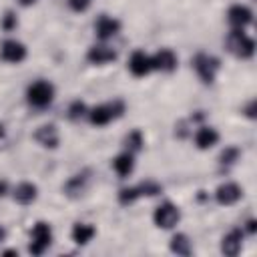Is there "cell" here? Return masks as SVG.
I'll use <instances>...</instances> for the list:
<instances>
[{"label":"cell","mask_w":257,"mask_h":257,"mask_svg":"<svg viewBox=\"0 0 257 257\" xmlns=\"http://www.w3.org/2000/svg\"><path fill=\"white\" fill-rule=\"evenodd\" d=\"M243 197V187L233 183V181H227V183H221L217 189H215V201L223 207H229V205H235L237 201H241Z\"/></svg>","instance_id":"8"},{"label":"cell","mask_w":257,"mask_h":257,"mask_svg":"<svg viewBox=\"0 0 257 257\" xmlns=\"http://www.w3.org/2000/svg\"><path fill=\"white\" fill-rule=\"evenodd\" d=\"M4 137V126H2V122H0V139Z\"/></svg>","instance_id":"35"},{"label":"cell","mask_w":257,"mask_h":257,"mask_svg":"<svg viewBox=\"0 0 257 257\" xmlns=\"http://www.w3.org/2000/svg\"><path fill=\"white\" fill-rule=\"evenodd\" d=\"M34 141L44 147V149H56L58 143H60V135H58V128L56 124L48 122V124H40L36 131H34Z\"/></svg>","instance_id":"12"},{"label":"cell","mask_w":257,"mask_h":257,"mask_svg":"<svg viewBox=\"0 0 257 257\" xmlns=\"http://www.w3.org/2000/svg\"><path fill=\"white\" fill-rule=\"evenodd\" d=\"M86 60L92 62V64L102 66V64H108V62L116 60V50H112V48L106 46V44H94V46L88 48Z\"/></svg>","instance_id":"16"},{"label":"cell","mask_w":257,"mask_h":257,"mask_svg":"<svg viewBox=\"0 0 257 257\" xmlns=\"http://www.w3.org/2000/svg\"><path fill=\"white\" fill-rule=\"evenodd\" d=\"M151 60H153V70H163V72H173L177 70V64H179V58L171 48L157 50L151 56Z\"/></svg>","instance_id":"13"},{"label":"cell","mask_w":257,"mask_h":257,"mask_svg":"<svg viewBox=\"0 0 257 257\" xmlns=\"http://www.w3.org/2000/svg\"><path fill=\"white\" fill-rule=\"evenodd\" d=\"M4 239H6V229H4L2 225H0V243H2Z\"/></svg>","instance_id":"33"},{"label":"cell","mask_w":257,"mask_h":257,"mask_svg":"<svg viewBox=\"0 0 257 257\" xmlns=\"http://www.w3.org/2000/svg\"><path fill=\"white\" fill-rule=\"evenodd\" d=\"M124 112V102L122 100H110V102H102L96 104L92 108H88V120L94 126H106L108 122L116 120L120 114Z\"/></svg>","instance_id":"1"},{"label":"cell","mask_w":257,"mask_h":257,"mask_svg":"<svg viewBox=\"0 0 257 257\" xmlns=\"http://www.w3.org/2000/svg\"><path fill=\"white\" fill-rule=\"evenodd\" d=\"M12 199L18 203V205H32L36 199H38V187L30 181H22L14 187L12 191Z\"/></svg>","instance_id":"15"},{"label":"cell","mask_w":257,"mask_h":257,"mask_svg":"<svg viewBox=\"0 0 257 257\" xmlns=\"http://www.w3.org/2000/svg\"><path fill=\"white\" fill-rule=\"evenodd\" d=\"M86 183H88V171H82V173H78V175H72V177L66 181V185H64L62 189H64V193H66L68 197H78V195L86 189Z\"/></svg>","instance_id":"20"},{"label":"cell","mask_w":257,"mask_h":257,"mask_svg":"<svg viewBox=\"0 0 257 257\" xmlns=\"http://www.w3.org/2000/svg\"><path fill=\"white\" fill-rule=\"evenodd\" d=\"M227 50L237 58H251L255 54V40L241 28H233L227 36Z\"/></svg>","instance_id":"2"},{"label":"cell","mask_w":257,"mask_h":257,"mask_svg":"<svg viewBox=\"0 0 257 257\" xmlns=\"http://www.w3.org/2000/svg\"><path fill=\"white\" fill-rule=\"evenodd\" d=\"M116 197H118V203H120V205H133V203L141 197V193H139L137 187H122Z\"/></svg>","instance_id":"24"},{"label":"cell","mask_w":257,"mask_h":257,"mask_svg":"<svg viewBox=\"0 0 257 257\" xmlns=\"http://www.w3.org/2000/svg\"><path fill=\"white\" fill-rule=\"evenodd\" d=\"M18 2H20L22 6H32V4L36 2V0H18Z\"/></svg>","instance_id":"32"},{"label":"cell","mask_w":257,"mask_h":257,"mask_svg":"<svg viewBox=\"0 0 257 257\" xmlns=\"http://www.w3.org/2000/svg\"><path fill=\"white\" fill-rule=\"evenodd\" d=\"M4 255H18V251L16 249H8V251H4Z\"/></svg>","instance_id":"34"},{"label":"cell","mask_w":257,"mask_h":257,"mask_svg":"<svg viewBox=\"0 0 257 257\" xmlns=\"http://www.w3.org/2000/svg\"><path fill=\"white\" fill-rule=\"evenodd\" d=\"M181 221V211L175 203L171 201H165L161 203L155 213H153V223L159 227V229H173L177 223Z\"/></svg>","instance_id":"6"},{"label":"cell","mask_w":257,"mask_h":257,"mask_svg":"<svg viewBox=\"0 0 257 257\" xmlns=\"http://www.w3.org/2000/svg\"><path fill=\"white\" fill-rule=\"evenodd\" d=\"M227 22H229L233 28L245 30V28L253 22V12H251V8L245 6V4H233V6H229V10H227Z\"/></svg>","instance_id":"9"},{"label":"cell","mask_w":257,"mask_h":257,"mask_svg":"<svg viewBox=\"0 0 257 257\" xmlns=\"http://www.w3.org/2000/svg\"><path fill=\"white\" fill-rule=\"evenodd\" d=\"M245 114H247L249 118H255V100H251V102L247 104V108H245Z\"/></svg>","instance_id":"30"},{"label":"cell","mask_w":257,"mask_h":257,"mask_svg":"<svg viewBox=\"0 0 257 257\" xmlns=\"http://www.w3.org/2000/svg\"><path fill=\"white\" fill-rule=\"evenodd\" d=\"M128 70H131V74L137 76V78L147 76V74L153 70V60H151V56H149L145 50H135V52L131 54V58H128Z\"/></svg>","instance_id":"10"},{"label":"cell","mask_w":257,"mask_h":257,"mask_svg":"<svg viewBox=\"0 0 257 257\" xmlns=\"http://www.w3.org/2000/svg\"><path fill=\"white\" fill-rule=\"evenodd\" d=\"M239 155H241V151L237 147H225V151L219 155V163L223 167H231V165H235V161L239 159Z\"/></svg>","instance_id":"25"},{"label":"cell","mask_w":257,"mask_h":257,"mask_svg":"<svg viewBox=\"0 0 257 257\" xmlns=\"http://www.w3.org/2000/svg\"><path fill=\"white\" fill-rule=\"evenodd\" d=\"M169 249H171L173 253H177V255H183V257H187V255L193 253V245H191V241H189V237H187L185 233L173 235V239H171V243H169Z\"/></svg>","instance_id":"21"},{"label":"cell","mask_w":257,"mask_h":257,"mask_svg":"<svg viewBox=\"0 0 257 257\" xmlns=\"http://www.w3.org/2000/svg\"><path fill=\"white\" fill-rule=\"evenodd\" d=\"M26 100L34 108H44L54 100V84L48 80H34L26 88Z\"/></svg>","instance_id":"3"},{"label":"cell","mask_w":257,"mask_h":257,"mask_svg":"<svg viewBox=\"0 0 257 257\" xmlns=\"http://www.w3.org/2000/svg\"><path fill=\"white\" fill-rule=\"evenodd\" d=\"M66 4H68V8L72 10V12H86L88 8H90V4H92V0H66Z\"/></svg>","instance_id":"28"},{"label":"cell","mask_w":257,"mask_h":257,"mask_svg":"<svg viewBox=\"0 0 257 257\" xmlns=\"http://www.w3.org/2000/svg\"><path fill=\"white\" fill-rule=\"evenodd\" d=\"M143 145H145V137H143V133H141L139 128L131 131V133L124 137V147H126V151L133 153V155H135L137 151H141Z\"/></svg>","instance_id":"22"},{"label":"cell","mask_w":257,"mask_h":257,"mask_svg":"<svg viewBox=\"0 0 257 257\" xmlns=\"http://www.w3.org/2000/svg\"><path fill=\"white\" fill-rule=\"evenodd\" d=\"M137 189H139L141 197H155V195H159L163 191V185L157 183V181H153V179H147V181L139 183Z\"/></svg>","instance_id":"23"},{"label":"cell","mask_w":257,"mask_h":257,"mask_svg":"<svg viewBox=\"0 0 257 257\" xmlns=\"http://www.w3.org/2000/svg\"><path fill=\"white\" fill-rule=\"evenodd\" d=\"M16 26H18V18H16V14H14L12 10H8V12L2 16V20H0V28H2L4 32H12Z\"/></svg>","instance_id":"27"},{"label":"cell","mask_w":257,"mask_h":257,"mask_svg":"<svg viewBox=\"0 0 257 257\" xmlns=\"http://www.w3.org/2000/svg\"><path fill=\"white\" fill-rule=\"evenodd\" d=\"M94 235H96V229L90 223H76L70 231V237L76 245H88Z\"/></svg>","instance_id":"19"},{"label":"cell","mask_w":257,"mask_h":257,"mask_svg":"<svg viewBox=\"0 0 257 257\" xmlns=\"http://www.w3.org/2000/svg\"><path fill=\"white\" fill-rule=\"evenodd\" d=\"M112 169H114V173H116L120 179H126V177L135 171V155L128 153V151L116 155V157L112 159Z\"/></svg>","instance_id":"18"},{"label":"cell","mask_w":257,"mask_h":257,"mask_svg":"<svg viewBox=\"0 0 257 257\" xmlns=\"http://www.w3.org/2000/svg\"><path fill=\"white\" fill-rule=\"evenodd\" d=\"M94 32H96V36L100 40H108V38H112V36H116L120 32V22L116 18L108 16V14H102L94 22Z\"/></svg>","instance_id":"14"},{"label":"cell","mask_w":257,"mask_h":257,"mask_svg":"<svg viewBox=\"0 0 257 257\" xmlns=\"http://www.w3.org/2000/svg\"><path fill=\"white\" fill-rule=\"evenodd\" d=\"M86 114H88V108H86V104H84L82 100L70 102V106H68V118H70V120H80V118L86 116Z\"/></svg>","instance_id":"26"},{"label":"cell","mask_w":257,"mask_h":257,"mask_svg":"<svg viewBox=\"0 0 257 257\" xmlns=\"http://www.w3.org/2000/svg\"><path fill=\"white\" fill-rule=\"evenodd\" d=\"M217 143H219V133L213 126H199L197 128V133H195V145H197V149L207 151V149H213Z\"/></svg>","instance_id":"17"},{"label":"cell","mask_w":257,"mask_h":257,"mask_svg":"<svg viewBox=\"0 0 257 257\" xmlns=\"http://www.w3.org/2000/svg\"><path fill=\"white\" fill-rule=\"evenodd\" d=\"M243 237H245V231H243V229H239V227L231 229V231H229L227 235H223V239H221V253L227 255V257L239 255V251H241V247H243Z\"/></svg>","instance_id":"11"},{"label":"cell","mask_w":257,"mask_h":257,"mask_svg":"<svg viewBox=\"0 0 257 257\" xmlns=\"http://www.w3.org/2000/svg\"><path fill=\"white\" fill-rule=\"evenodd\" d=\"M52 243V227L46 221H38L34 223L32 231H30V243H28V251L32 255H42Z\"/></svg>","instance_id":"5"},{"label":"cell","mask_w":257,"mask_h":257,"mask_svg":"<svg viewBox=\"0 0 257 257\" xmlns=\"http://www.w3.org/2000/svg\"><path fill=\"white\" fill-rule=\"evenodd\" d=\"M193 68L197 72V76L203 80V84H213L217 78V72L221 68V62L217 56L207 54V52H199L193 58Z\"/></svg>","instance_id":"4"},{"label":"cell","mask_w":257,"mask_h":257,"mask_svg":"<svg viewBox=\"0 0 257 257\" xmlns=\"http://www.w3.org/2000/svg\"><path fill=\"white\" fill-rule=\"evenodd\" d=\"M6 193H8V185H6V181L0 179V197H4Z\"/></svg>","instance_id":"31"},{"label":"cell","mask_w":257,"mask_h":257,"mask_svg":"<svg viewBox=\"0 0 257 257\" xmlns=\"http://www.w3.org/2000/svg\"><path fill=\"white\" fill-rule=\"evenodd\" d=\"M28 50L26 46L20 42V40H14V38H8L0 44V58L4 62H10V64H20L24 58H26Z\"/></svg>","instance_id":"7"},{"label":"cell","mask_w":257,"mask_h":257,"mask_svg":"<svg viewBox=\"0 0 257 257\" xmlns=\"http://www.w3.org/2000/svg\"><path fill=\"white\" fill-rule=\"evenodd\" d=\"M245 225H247V227H245V231H247L249 235H253V233L257 231V221H255V219H249Z\"/></svg>","instance_id":"29"}]
</instances>
